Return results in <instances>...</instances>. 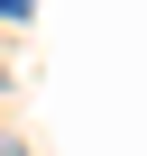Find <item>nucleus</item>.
Segmentation results:
<instances>
[{
  "label": "nucleus",
  "mask_w": 147,
  "mask_h": 156,
  "mask_svg": "<svg viewBox=\"0 0 147 156\" xmlns=\"http://www.w3.org/2000/svg\"><path fill=\"white\" fill-rule=\"evenodd\" d=\"M0 156H28V147H19V138H0Z\"/></svg>",
  "instance_id": "nucleus-1"
},
{
  "label": "nucleus",
  "mask_w": 147,
  "mask_h": 156,
  "mask_svg": "<svg viewBox=\"0 0 147 156\" xmlns=\"http://www.w3.org/2000/svg\"><path fill=\"white\" fill-rule=\"evenodd\" d=\"M0 92H9V73H0Z\"/></svg>",
  "instance_id": "nucleus-2"
}]
</instances>
